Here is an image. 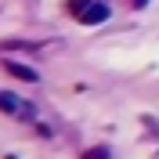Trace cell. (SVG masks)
Here are the masks:
<instances>
[{
	"label": "cell",
	"instance_id": "obj_1",
	"mask_svg": "<svg viewBox=\"0 0 159 159\" xmlns=\"http://www.w3.org/2000/svg\"><path fill=\"white\" fill-rule=\"evenodd\" d=\"M65 11H69L80 25H101L112 15V7L105 0H65Z\"/></svg>",
	"mask_w": 159,
	"mask_h": 159
},
{
	"label": "cell",
	"instance_id": "obj_2",
	"mask_svg": "<svg viewBox=\"0 0 159 159\" xmlns=\"http://www.w3.org/2000/svg\"><path fill=\"white\" fill-rule=\"evenodd\" d=\"M4 69H7V76H15V80H25V83H36L40 80V72L36 69H29V65H22V61H4Z\"/></svg>",
	"mask_w": 159,
	"mask_h": 159
},
{
	"label": "cell",
	"instance_id": "obj_3",
	"mask_svg": "<svg viewBox=\"0 0 159 159\" xmlns=\"http://www.w3.org/2000/svg\"><path fill=\"white\" fill-rule=\"evenodd\" d=\"M0 109H4V112H18L22 105H18V98H15V94H4V90H0Z\"/></svg>",
	"mask_w": 159,
	"mask_h": 159
},
{
	"label": "cell",
	"instance_id": "obj_4",
	"mask_svg": "<svg viewBox=\"0 0 159 159\" xmlns=\"http://www.w3.org/2000/svg\"><path fill=\"white\" fill-rule=\"evenodd\" d=\"M83 159H109V148H105V145H98V148H90Z\"/></svg>",
	"mask_w": 159,
	"mask_h": 159
},
{
	"label": "cell",
	"instance_id": "obj_5",
	"mask_svg": "<svg viewBox=\"0 0 159 159\" xmlns=\"http://www.w3.org/2000/svg\"><path fill=\"white\" fill-rule=\"evenodd\" d=\"M141 4H148V0H134V7H141Z\"/></svg>",
	"mask_w": 159,
	"mask_h": 159
},
{
	"label": "cell",
	"instance_id": "obj_6",
	"mask_svg": "<svg viewBox=\"0 0 159 159\" xmlns=\"http://www.w3.org/2000/svg\"><path fill=\"white\" fill-rule=\"evenodd\" d=\"M7 159H15V156H7Z\"/></svg>",
	"mask_w": 159,
	"mask_h": 159
}]
</instances>
